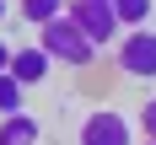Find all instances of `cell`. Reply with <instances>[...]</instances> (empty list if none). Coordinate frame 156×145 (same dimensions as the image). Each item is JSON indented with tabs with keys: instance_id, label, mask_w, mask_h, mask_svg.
<instances>
[{
	"instance_id": "obj_1",
	"label": "cell",
	"mask_w": 156,
	"mask_h": 145,
	"mask_svg": "<svg viewBox=\"0 0 156 145\" xmlns=\"http://www.w3.org/2000/svg\"><path fill=\"white\" fill-rule=\"evenodd\" d=\"M38 43L48 48V59L54 64H70V70H86V64H97V43L86 38V32L70 22V16H48V22H38Z\"/></svg>"
},
{
	"instance_id": "obj_2",
	"label": "cell",
	"mask_w": 156,
	"mask_h": 145,
	"mask_svg": "<svg viewBox=\"0 0 156 145\" xmlns=\"http://www.w3.org/2000/svg\"><path fill=\"white\" fill-rule=\"evenodd\" d=\"M113 64L129 81H156V32L151 27H124L113 38Z\"/></svg>"
},
{
	"instance_id": "obj_3",
	"label": "cell",
	"mask_w": 156,
	"mask_h": 145,
	"mask_svg": "<svg viewBox=\"0 0 156 145\" xmlns=\"http://www.w3.org/2000/svg\"><path fill=\"white\" fill-rule=\"evenodd\" d=\"M65 16H70V22H76V27L86 32L97 48L119 38V16H113V0H70V5H65Z\"/></svg>"
},
{
	"instance_id": "obj_4",
	"label": "cell",
	"mask_w": 156,
	"mask_h": 145,
	"mask_svg": "<svg viewBox=\"0 0 156 145\" xmlns=\"http://www.w3.org/2000/svg\"><path fill=\"white\" fill-rule=\"evenodd\" d=\"M81 145H135V124L119 108H92L81 118Z\"/></svg>"
},
{
	"instance_id": "obj_5",
	"label": "cell",
	"mask_w": 156,
	"mask_h": 145,
	"mask_svg": "<svg viewBox=\"0 0 156 145\" xmlns=\"http://www.w3.org/2000/svg\"><path fill=\"white\" fill-rule=\"evenodd\" d=\"M5 70H11V75L32 91V86H43V81L54 75V59H48L43 43H27V48H11V64H5Z\"/></svg>"
},
{
	"instance_id": "obj_6",
	"label": "cell",
	"mask_w": 156,
	"mask_h": 145,
	"mask_svg": "<svg viewBox=\"0 0 156 145\" xmlns=\"http://www.w3.org/2000/svg\"><path fill=\"white\" fill-rule=\"evenodd\" d=\"M0 145H43V124H38L27 108L5 113V118H0Z\"/></svg>"
},
{
	"instance_id": "obj_7",
	"label": "cell",
	"mask_w": 156,
	"mask_h": 145,
	"mask_svg": "<svg viewBox=\"0 0 156 145\" xmlns=\"http://www.w3.org/2000/svg\"><path fill=\"white\" fill-rule=\"evenodd\" d=\"M113 16H119V27H145L156 16V0H113Z\"/></svg>"
},
{
	"instance_id": "obj_8",
	"label": "cell",
	"mask_w": 156,
	"mask_h": 145,
	"mask_svg": "<svg viewBox=\"0 0 156 145\" xmlns=\"http://www.w3.org/2000/svg\"><path fill=\"white\" fill-rule=\"evenodd\" d=\"M22 108H27V86H22L11 70H0V118H5V113H22Z\"/></svg>"
},
{
	"instance_id": "obj_9",
	"label": "cell",
	"mask_w": 156,
	"mask_h": 145,
	"mask_svg": "<svg viewBox=\"0 0 156 145\" xmlns=\"http://www.w3.org/2000/svg\"><path fill=\"white\" fill-rule=\"evenodd\" d=\"M16 11H22V22H48V16H59L65 11V0H16Z\"/></svg>"
},
{
	"instance_id": "obj_10",
	"label": "cell",
	"mask_w": 156,
	"mask_h": 145,
	"mask_svg": "<svg viewBox=\"0 0 156 145\" xmlns=\"http://www.w3.org/2000/svg\"><path fill=\"white\" fill-rule=\"evenodd\" d=\"M140 129H145V140H156V97L140 102Z\"/></svg>"
},
{
	"instance_id": "obj_11",
	"label": "cell",
	"mask_w": 156,
	"mask_h": 145,
	"mask_svg": "<svg viewBox=\"0 0 156 145\" xmlns=\"http://www.w3.org/2000/svg\"><path fill=\"white\" fill-rule=\"evenodd\" d=\"M5 64H11V43L0 38V70H5Z\"/></svg>"
},
{
	"instance_id": "obj_12",
	"label": "cell",
	"mask_w": 156,
	"mask_h": 145,
	"mask_svg": "<svg viewBox=\"0 0 156 145\" xmlns=\"http://www.w3.org/2000/svg\"><path fill=\"white\" fill-rule=\"evenodd\" d=\"M5 22H11V0H0V27H5Z\"/></svg>"
},
{
	"instance_id": "obj_13",
	"label": "cell",
	"mask_w": 156,
	"mask_h": 145,
	"mask_svg": "<svg viewBox=\"0 0 156 145\" xmlns=\"http://www.w3.org/2000/svg\"><path fill=\"white\" fill-rule=\"evenodd\" d=\"M140 145H156V140H140Z\"/></svg>"
}]
</instances>
